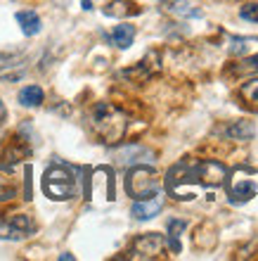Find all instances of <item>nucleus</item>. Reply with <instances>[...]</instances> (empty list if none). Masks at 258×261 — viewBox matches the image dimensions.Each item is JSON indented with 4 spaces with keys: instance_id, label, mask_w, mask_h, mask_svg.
Returning a JSON list of instances; mask_svg holds the SVG:
<instances>
[{
    "instance_id": "aec40b11",
    "label": "nucleus",
    "mask_w": 258,
    "mask_h": 261,
    "mask_svg": "<svg viewBox=\"0 0 258 261\" xmlns=\"http://www.w3.org/2000/svg\"><path fill=\"white\" fill-rule=\"evenodd\" d=\"M239 95L244 97L249 105L258 107V79H251V81H246L242 88H239Z\"/></svg>"
},
{
    "instance_id": "f8f14e48",
    "label": "nucleus",
    "mask_w": 258,
    "mask_h": 261,
    "mask_svg": "<svg viewBox=\"0 0 258 261\" xmlns=\"http://www.w3.org/2000/svg\"><path fill=\"white\" fill-rule=\"evenodd\" d=\"M14 19H17V24H19L21 34L24 36H38L43 29V21L41 17H38V12H34V10H21V12L14 14Z\"/></svg>"
},
{
    "instance_id": "f03ea898",
    "label": "nucleus",
    "mask_w": 258,
    "mask_h": 261,
    "mask_svg": "<svg viewBox=\"0 0 258 261\" xmlns=\"http://www.w3.org/2000/svg\"><path fill=\"white\" fill-rule=\"evenodd\" d=\"M90 124H93L97 136L102 138V143L114 145L123 138L128 121H126V114L111 102H97L93 110V117H90Z\"/></svg>"
},
{
    "instance_id": "f257e3e1",
    "label": "nucleus",
    "mask_w": 258,
    "mask_h": 261,
    "mask_svg": "<svg viewBox=\"0 0 258 261\" xmlns=\"http://www.w3.org/2000/svg\"><path fill=\"white\" fill-rule=\"evenodd\" d=\"M227 180V169L218 162H199L192 166H176L170 169L166 188L178 199H192L197 195V188L202 190H216L223 188Z\"/></svg>"
},
{
    "instance_id": "0eeeda50",
    "label": "nucleus",
    "mask_w": 258,
    "mask_h": 261,
    "mask_svg": "<svg viewBox=\"0 0 258 261\" xmlns=\"http://www.w3.org/2000/svg\"><path fill=\"white\" fill-rule=\"evenodd\" d=\"M258 193V183L256 178H249L239 171L230 178V202L232 204H244L249 199H253Z\"/></svg>"
},
{
    "instance_id": "423d86ee",
    "label": "nucleus",
    "mask_w": 258,
    "mask_h": 261,
    "mask_svg": "<svg viewBox=\"0 0 258 261\" xmlns=\"http://www.w3.org/2000/svg\"><path fill=\"white\" fill-rule=\"evenodd\" d=\"M21 178H19V166L7 162L0 164V202H10L19 195Z\"/></svg>"
},
{
    "instance_id": "9b49d317",
    "label": "nucleus",
    "mask_w": 258,
    "mask_h": 261,
    "mask_svg": "<svg viewBox=\"0 0 258 261\" xmlns=\"http://www.w3.org/2000/svg\"><path fill=\"white\" fill-rule=\"evenodd\" d=\"M161 7L173 17H180V19H202L204 17L202 7H194L187 0H161Z\"/></svg>"
},
{
    "instance_id": "2eb2a0df",
    "label": "nucleus",
    "mask_w": 258,
    "mask_h": 261,
    "mask_svg": "<svg viewBox=\"0 0 258 261\" xmlns=\"http://www.w3.org/2000/svg\"><path fill=\"white\" fill-rule=\"evenodd\" d=\"M43 100H45V93H43L41 86H24L19 90V105L21 107H41Z\"/></svg>"
},
{
    "instance_id": "20e7f679",
    "label": "nucleus",
    "mask_w": 258,
    "mask_h": 261,
    "mask_svg": "<svg viewBox=\"0 0 258 261\" xmlns=\"http://www.w3.org/2000/svg\"><path fill=\"white\" fill-rule=\"evenodd\" d=\"M126 193L133 199L152 197V195L161 193V178H159V173L152 166L137 164L126 176Z\"/></svg>"
},
{
    "instance_id": "412c9836",
    "label": "nucleus",
    "mask_w": 258,
    "mask_h": 261,
    "mask_svg": "<svg viewBox=\"0 0 258 261\" xmlns=\"http://www.w3.org/2000/svg\"><path fill=\"white\" fill-rule=\"evenodd\" d=\"M253 45H258V41L256 38H232V55H246L249 50L253 48Z\"/></svg>"
},
{
    "instance_id": "4468645a",
    "label": "nucleus",
    "mask_w": 258,
    "mask_h": 261,
    "mask_svg": "<svg viewBox=\"0 0 258 261\" xmlns=\"http://www.w3.org/2000/svg\"><path fill=\"white\" fill-rule=\"evenodd\" d=\"M109 38H111V43H114L116 48L128 50L133 45V41H135V27L133 24H119V27H114Z\"/></svg>"
},
{
    "instance_id": "a878e982",
    "label": "nucleus",
    "mask_w": 258,
    "mask_h": 261,
    "mask_svg": "<svg viewBox=\"0 0 258 261\" xmlns=\"http://www.w3.org/2000/svg\"><path fill=\"white\" fill-rule=\"evenodd\" d=\"M81 5L85 12H90V10H93V0H81Z\"/></svg>"
},
{
    "instance_id": "39448f33",
    "label": "nucleus",
    "mask_w": 258,
    "mask_h": 261,
    "mask_svg": "<svg viewBox=\"0 0 258 261\" xmlns=\"http://www.w3.org/2000/svg\"><path fill=\"white\" fill-rule=\"evenodd\" d=\"M166 249V238L159 233L140 235L128 252V259H159Z\"/></svg>"
},
{
    "instance_id": "b1692460",
    "label": "nucleus",
    "mask_w": 258,
    "mask_h": 261,
    "mask_svg": "<svg viewBox=\"0 0 258 261\" xmlns=\"http://www.w3.org/2000/svg\"><path fill=\"white\" fill-rule=\"evenodd\" d=\"M239 71H256V74H258V55L256 57H246L244 67L239 69Z\"/></svg>"
},
{
    "instance_id": "dca6fc26",
    "label": "nucleus",
    "mask_w": 258,
    "mask_h": 261,
    "mask_svg": "<svg viewBox=\"0 0 258 261\" xmlns=\"http://www.w3.org/2000/svg\"><path fill=\"white\" fill-rule=\"evenodd\" d=\"M227 138H232V140H242V143H246V140H251L253 136H256V126L251 124V121H235L232 126H227Z\"/></svg>"
},
{
    "instance_id": "6e6552de",
    "label": "nucleus",
    "mask_w": 258,
    "mask_h": 261,
    "mask_svg": "<svg viewBox=\"0 0 258 261\" xmlns=\"http://www.w3.org/2000/svg\"><path fill=\"white\" fill-rule=\"evenodd\" d=\"M161 209H163V195L156 193V195H152V197L135 199L130 214H133V219H137V221H150V219H154Z\"/></svg>"
},
{
    "instance_id": "bb28decb",
    "label": "nucleus",
    "mask_w": 258,
    "mask_h": 261,
    "mask_svg": "<svg viewBox=\"0 0 258 261\" xmlns=\"http://www.w3.org/2000/svg\"><path fill=\"white\" fill-rule=\"evenodd\" d=\"M60 259H64V261H71V259H74V254H69V252H67V254H60Z\"/></svg>"
},
{
    "instance_id": "1a4fd4ad",
    "label": "nucleus",
    "mask_w": 258,
    "mask_h": 261,
    "mask_svg": "<svg viewBox=\"0 0 258 261\" xmlns=\"http://www.w3.org/2000/svg\"><path fill=\"white\" fill-rule=\"evenodd\" d=\"M154 154L152 150L142 147V145H126L121 150H116V162L121 166H133V164H142V162H152Z\"/></svg>"
},
{
    "instance_id": "f3484780",
    "label": "nucleus",
    "mask_w": 258,
    "mask_h": 261,
    "mask_svg": "<svg viewBox=\"0 0 258 261\" xmlns=\"http://www.w3.org/2000/svg\"><path fill=\"white\" fill-rule=\"evenodd\" d=\"M5 221L12 228H17L24 238H28V235L36 233V223L31 221V216H26V214H12V216H10V219H5Z\"/></svg>"
},
{
    "instance_id": "7ed1b4c3",
    "label": "nucleus",
    "mask_w": 258,
    "mask_h": 261,
    "mask_svg": "<svg viewBox=\"0 0 258 261\" xmlns=\"http://www.w3.org/2000/svg\"><path fill=\"white\" fill-rule=\"evenodd\" d=\"M43 190L50 199H71L78 193V180L74 169L64 164H52L43 176Z\"/></svg>"
},
{
    "instance_id": "6ab92c4d",
    "label": "nucleus",
    "mask_w": 258,
    "mask_h": 261,
    "mask_svg": "<svg viewBox=\"0 0 258 261\" xmlns=\"http://www.w3.org/2000/svg\"><path fill=\"white\" fill-rule=\"evenodd\" d=\"M24 53L21 50H0V74L5 69H12V67H19L24 62Z\"/></svg>"
},
{
    "instance_id": "4be33fe9",
    "label": "nucleus",
    "mask_w": 258,
    "mask_h": 261,
    "mask_svg": "<svg viewBox=\"0 0 258 261\" xmlns=\"http://www.w3.org/2000/svg\"><path fill=\"white\" fill-rule=\"evenodd\" d=\"M239 17L244 21L258 24V3H246V5H242L239 7Z\"/></svg>"
},
{
    "instance_id": "a211bd4d",
    "label": "nucleus",
    "mask_w": 258,
    "mask_h": 261,
    "mask_svg": "<svg viewBox=\"0 0 258 261\" xmlns=\"http://www.w3.org/2000/svg\"><path fill=\"white\" fill-rule=\"evenodd\" d=\"M185 228H187V223L185 221H180V219H173V221H168V247H170V252H180V233H183Z\"/></svg>"
},
{
    "instance_id": "5701e85b",
    "label": "nucleus",
    "mask_w": 258,
    "mask_h": 261,
    "mask_svg": "<svg viewBox=\"0 0 258 261\" xmlns=\"http://www.w3.org/2000/svg\"><path fill=\"white\" fill-rule=\"evenodd\" d=\"M0 240H24V235L10 226L7 221H0Z\"/></svg>"
},
{
    "instance_id": "9d476101",
    "label": "nucleus",
    "mask_w": 258,
    "mask_h": 261,
    "mask_svg": "<svg viewBox=\"0 0 258 261\" xmlns=\"http://www.w3.org/2000/svg\"><path fill=\"white\" fill-rule=\"evenodd\" d=\"M154 71H159V55H156V53H150L142 62H137L133 69L121 71V76H126V79H130V81L140 83V81H147Z\"/></svg>"
},
{
    "instance_id": "393cba45",
    "label": "nucleus",
    "mask_w": 258,
    "mask_h": 261,
    "mask_svg": "<svg viewBox=\"0 0 258 261\" xmlns=\"http://www.w3.org/2000/svg\"><path fill=\"white\" fill-rule=\"evenodd\" d=\"M5 119H7V107H5V102L0 100V124H3Z\"/></svg>"
},
{
    "instance_id": "ddd939ff",
    "label": "nucleus",
    "mask_w": 258,
    "mask_h": 261,
    "mask_svg": "<svg viewBox=\"0 0 258 261\" xmlns=\"http://www.w3.org/2000/svg\"><path fill=\"white\" fill-rule=\"evenodd\" d=\"M104 17H135V14H140L142 10L133 3V0H111V3H107V5L102 7Z\"/></svg>"
}]
</instances>
